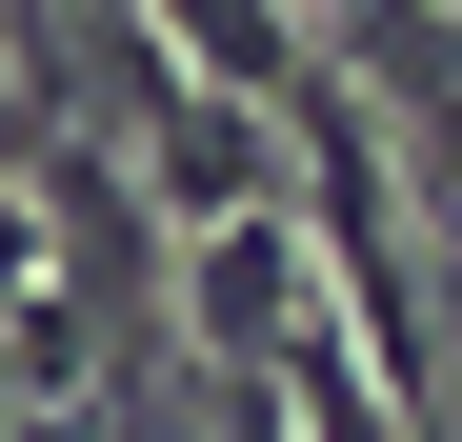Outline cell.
<instances>
[{"instance_id": "obj_3", "label": "cell", "mask_w": 462, "mask_h": 442, "mask_svg": "<svg viewBox=\"0 0 462 442\" xmlns=\"http://www.w3.org/2000/svg\"><path fill=\"white\" fill-rule=\"evenodd\" d=\"M21 281H41V181L0 161V302H21Z\"/></svg>"}, {"instance_id": "obj_1", "label": "cell", "mask_w": 462, "mask_h": 442, "mask_svg": "<svg viewBox=\"0 0 462 442\" xmlns=\"http://www.w3.org/2000/svg\"><path fill=\"white\" fill-rule=\"evenodd\" d=\"M322 302H342V281H322V221H301V181H262V201L181 221V342H201V362H282Z\"/></svg>"}, {"instance_id": "obj_2", "label": "cell", "mask_w": 462, "mask_h": 442, "mask_svg": "<svg viewBox=\"0 0 462 442\" xmlns=\"http://www.w3.org/2000/svg\"><path fill=\"white\" fill-rule=\"evenodd\" d=\"M262 181H282V101L162 60V81H141V201H162V221H221V201H262Z\"/></svg>"}, {"instance_id": "obj_4", "label": "cell", "mask_w": 462, "mask_h": 442, "mask_svg": "<svg viewBox=\"0 0 462 442\" xmlns=\"http://www.w3.org/2000/svg\"><path fill=\"white\" fill-rule=\"evenodd\" d=\"M322 21H382V0H322Z\"/></svg>"}]
</instances>
